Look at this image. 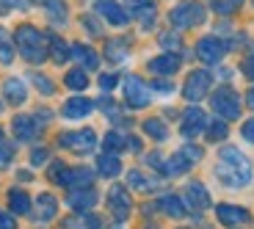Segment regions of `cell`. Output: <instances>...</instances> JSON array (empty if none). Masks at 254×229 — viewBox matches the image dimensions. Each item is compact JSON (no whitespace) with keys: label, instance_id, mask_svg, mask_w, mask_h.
<instances>
[{"label":"cell","instance_id":"30bf717a","mask_svg":"<svg viewBox=\"0 0 254 229\" xmlns=\"http://www.w3.org/2000/svg\"><path fill=\"white\" fill-rule=\"evenodd\" d=\"M207 121L210 119L199 108H188L183 114V121H180V133H183V138H196L199 133H204Z\"/></svg>","mask_w":254,"mask_h":229},{"label":"cell","instance_id":"6da1fadb","mask_svg":"<svg viewBox=\"0 0 254 229\" xmlns=\"http://www.w3.org/2000/svg\"><path fill=\"white\" fill-rule=\"evenodd\" d=\"M216 177L221 179L224 188H246L254 179V169L249 163V158L238 147H224L218 152Z\"/></svg>","mask_w":254,"mask_h":229},{"label":"cell","instance_id":"d4e9b609","mask_svg":"<svg viewBox=\"0 0 254 229\" xmlns=\"http://www.w3.org/2000/svg\"><path fill=\"white\" fill-rule=\"evenodd\" d=\"M127 50H130V42L127 39H111L108 45H105V58L114 61V64H122L127 58Z\"/></svg>","mask_w":254,"mask_h":229},{"label":"cell","instance_id":"cb8c5ba5","mask_svg":"<svg viewBox=\"0 0 254 229\" xmlns=\"http://www.w3.org/2000/svg\"><path fill=\"white\" fill-rule=\"evenodd\" d=\"M8 207H11V213H17V216H28V213H31V196H28L25 191L14 188V191H8Z\"/></svg>","mask_w":254,"mask_h":229},{"label":"cell","instance_id":"681fc988","mask_svg":"<svg viewBox=\"0 0 254 229\" xmlns=\"http://www.w3.org/2000/svg\"><path fill=\"white\" fill-rule=\"evenodd\" d=\"M0 229H17V221H14V216H8L6 210H0Z\"/></svg>","mask_w":254,"mask_h":229},{"label":"cell","instance_id":"9c48e42d","mask_svg":"<svg viewBox=\"0 0 254 229\" xmlns=\"http://www.w3.org/2000/svg\"><path fill=\"white\" fill-rule=\"evenodd\" d=\"M196 56L202 58L204 64H218L227 56V45L218 36H204V39H199V45H196Z\"/></svg>","mask_w":254,"mask_h":229},{"label":"cell","instance_id":"d6a6232c","mask_svg":"<svg viewBox=\"0 0 254 229\" xmlns=\"http://www.w3.org/2000/svg\"><path fill=\"white\" fill-rule=\"evenodd\" d=\"M66 227H75V229H100L102 221H100V216H94V213H83L80 218H72Z\"/></svg>","mask_w":254,"mask_h":229},{"label":"cell","instance_id":"5bb4252c","mask_svg":"<svg viewBox=\"0 0 254 229\" xmlns=\"http://www.w3.org/2000/svg\"><path fill=\"white\" fill-rule=\"evenodd\" d=\"M66 204L77 213H89L91 207L97 204V191L94 188H77V191H69L66 196Z\"/></svg>","mask_w":254,"mask_h":229},{"label":"cell","instance_id":"f1b7e54d","mask_svg":"<svg viewBox=\"0 0 254 229\" xmlns=\"http://www.w3.org/2000/svg\"><path fill=\"white\" fill-rule=\"evenodd\" d=\"M204 133H207V141H224L229 133V124L224 119H210L207 127H204Z\"/></svg>","mask_w":254,"mask_h":229},{"label":"cell","instance_id":"8992f818","mask_svg":"<svg viewBox=\"0 0 254 229\" xmlns=\"http://www.w3.org/2000/svg\"><path fill=\"white\" fill-rule=\"evenodd\" d=\"M210 86H213V75H210L207 69H193L188 75V80H185V86H183V97L188 102H199V100L207 97Z\"/></svg>","mask_w":254,"mask_h":229},{"label":"cell","instance_id":"2e32d148","mask_svg":"<svg viewBox=\"0 0 254 229\" xmlns=\"http://www.w3.org/2000/svg\"><path fill=\"white\" fill-rule=\"evenodd\" d=\"M91 182H94V172H91V169H66V172H64V179H61V185L69 188V191L91 188Z\"/></svg>","mask_w":254,"mask_h":229},{"label":"cell","instance_id":"1f68e13d","mask_svg":"<svg viewBox=\"0 0 254 229\" xmlns=\"http://www.w3.org/2000/svg\"><path fill=\"white\" fill-rule=\"evenodd\" d=\"M135 17L141 19V28L149 31V28L155 25V19H158V8H155V3L149 0V3H144L141 8H135Z\"/></svg>","mask_w":254,"mask_h":229},{"label":"cell","instance_id":"f6af8a7d","mask_svg":"<svg viewBox=\"0 0 254 229\" xmlns=\"http://www.w3.org/2000/svg\"><path fill=\"white\" fill-rule=\"evenodd\" d=\"M83 25L89 28V33H91V36H100V33H102V25L97 22L94 17H91V14H86V17H83Z\"/></svg>","mask_w":254,"mask_h":229},{"label":"cell","instance_id":"7dc6e473","mask_svg":"<svg viewBox=\"0 0 254 229\" xmlns=\"http://www.w3.org/2000/svg\"><path fill=\"white\" fill-rule=\"evenodd\" d=\"M146 163L152 166V169H158V172H163V174H166V163H163V158H160L158 152H152V155H146Z\"/></svg>","mask_w":254,"mask_h":229},{"label":"cell","instance_id":"f907efd6","mask_svg":"<svg viewBox=\"0 0 254 229\" xmlns=\"http://www.w3.org/2000/svg\"><path fill=\"white\" fill-rule=\"evenodd\" d=\"M152 89H155V91H163V94H169L174 86H172L169 80H155V83H152Z\"/></svg>","mask_w":254,"mask_h":229},{"label":"cell","instance_id":"c3c4849f","mask_svg":"<svg viewBox=\"0 0 254 229\" xmlns=\"http://www.w3.org/2000/svg\"><path fill=\"white\" fill-rule=\"evenodd\" d=\"M50 158V152L47 149H33V155H31V163L33 166H45V160Z\"/></svg>","mask_w":254,"mask_h":229},{"label":"cell","instance_id":"44dd1931","mask_svg":"<svg viewBox=\"0 0 254 229\" xmlns=\"http://www.w3.org/2000/svg\"><path fill=\"white\" fill-rule=\"evenodd\" d=\"M158 207L166 213V216H172V218H183L185 213V202L177 196V193H166V196H160V202H158Z\"/></svg>","mask_w":254,"mask_h":229},{"label":"cell","instance_id":"277c9868","mask_svg":"<svg viewBox=\"0 0 254 229\" xmlns=\"http://www.w3.org/2000/svg\"><path fill=\"white\" fill-rule=\"evenodd\" d=\"M210 105H213V111H216L224 121H232V119L241 116V97L229 89V86H221L216 94L210 97Z\"/></svg>","mask_w":254,"mask_h":229},{"label":"cell","instance_id":"f5cc1de1","mask_svg":"<svg viewBox=\"0 0 254 229\" xmlns=\"http://www.w3.org/2000/svg\"><path fill=\"white\" fill-rule=\"evenodd\" d=\"M127 149H133V152H141V141L135 135H127Z\"/></svg>","mask_w":254,"mask_h":229},{"label":"cell","instance_id":"e0dca14e","mask_svg":"<svg viewBox=\"0 0 254 229\" xmlns=\"http://www.w3.org/2000/svg\"><path fill=\"white\" fill-rule=\"evenodd\" d=\"M185 204H188L190 210H196V213L207 210V207H210V193H207V188H204L202 182H190L188 188H185Z\"/></svg>","mask_w":254,"mask_h":229},{"label":"cell","instance_id":"ffe728a7","mask_svg":"<svg viewBox=\"0 0 254 229\" xmlns=\"http://www.w3.org/2000/svg\"><path fill=\"white\" fill-rule=\"evenodd\" d=\"M36 204H39L36 221H53V218H56V213H58V202H56V196H53V193H39Z\"/></svg>","mask_w":254,"mask_h":229},{"label":"cell","instance_id":"816d5d0a","mask_svg":"<svg viewBox=\"0 0 254 229\" xmlns=\"http://www.w3.org/2000/svg\"><path fill=\"white\" fill-rule=\"evenodd\" d=\"M243 72H246L249 80H254V58H246V61H243Z\"/></svg>","mask_w":254,"mask_h":229},{"label":"cell","instance_id":"7a4b0ae2","mask_svg":"<svg viewBox=\"0 0 254 229\" xmlns=\"http://www.w3.org/2000/svg\"><path fill=\"white\" fill-rule=\"evenodd\" d=\"M14 39H17V47H19V53H22V58H25L28 64H42L47 58L45 36H42L33 25H19Z\"/></svg>","mask_w":254,"mask_h":229},{"label":"cell","instance_id":"6f0895ef","mask_svg":"<svg viewBox=\"0 0 254 229\" xmlns=\"http://www.w3.org/2000/svg\"><path fill=\"white\" fill-rule=\"evenodd\" d=\"M0 141H3V130H0Z\"/></svg>","mask_w":254,"mask_h":229},{"label":"cell","instance_id":"7bdbcfd3","mask_svg":"<svg viewBox=\"0 0 254 229\" xmlns=\"http://www.w3.org/2000/svg\"><path fill=\"white\" fill-rule=\"evenodd\" d=\"M64 172H66V163H61V160H56V163L50 166V179L56 185H61V179H64Z\"/></svg>","mask_w":254,"mask_h":229},{"label":"cell","instance_id":"74e56055","mask_svg":"<svg viewBox=\"0 0 254 229\" xmlns=\"http://www.w3.org/2000/svg\"><path fill=\"white\" fill-rule=\"evenodd\" d=\"M180 152H183V158L188 160L190 166L202 160V147H196V144H190V141H185L183 147H180Z\"/></svg>","mask_w":254,"mask_h":229},{"label":"cell","instance_id":"8d00e7d4","mask_svg":"<svg viewBox=\"0 0 254 229\" xmlns=\"http://www.w3.org/2000/svg\"><path fill=\"white\" fill-rule=\"evenodd\" d=\"M0 61L3 64H11L14 61V47H11V39H8V33L0 28Z\"/></svg>","mask_w":254,"mask_h":229},{"label":"cell","instance_id":"484cf974","mask_svg":"<svg viewBox=\"0 0 254 229\" xmlns=\"http://www.w3.org/2000/svg\"><path fill=\"white\" fill-rule=\"evenodd\" d=\"M50 53H53V61H56V64H66L72 58V47L66 45L61 36H50Z\"/></svg>","mask_w":254,"mask_h":229},{"label":"cell","instance_id":"603a6c76","mask_svg":"<svg viewBox=\"0 0 254 229\" xmlns=\"http://www.w3.org/2000/svg\"><path fill=\"white\" fill-rule=\"evenodd\" d=\"M72 58L80 61L83 69H97V66H100V56L86 45H72Z\"/></svg>","mask_w":254,"mask_h":229},{"label":"cell","instance_id":"836d02e7","mask_svg":"<svg viewBox=\"0 0 254 229\" xmlns=\"http://www.w3.org/2000/svg\"><path fill=\"white\" fill-rule=\"evenodd\" d=\"M102 144H105V149H108L111 155H116V152H122V149H127V138L122 133H116V130H111L108 135H105V141H102Z\"/></svg>","mask_w":254,"mask_h":229},{"label":"cell","instance_id":"d6986e66","mask_svg":"<svg viewBox=\"0 0 254 229\" xmlns=\"http://www.w3.org/2000/svg\"><path fill=\"white\" fill-rule=\"evenodd\" d=\"M3 94H6L8 105H22V102L28 100V89L19 77H8V80L3 83Z\"/></svg>","mask_w":254,"mask_h":229},{"label":"cell","instance_id":"e575fe53","mask_svg":"<svg viewBox=\"0 0 254 229\" xmlns=\"http://www.w3.org/2000/svg\"><path fill=\"white\" fill-rule=\"evenodd\" d=\"M47 17H50L56 25L66 22V6H64V0H47Z\"/></svg>","mask_w":254,"mask_h":229},{"label":"cell","instance_id":"5b68a950","mask_svg":"<svg viewBox=\"0 0 254 229\" xmlns=\"http://www.w3.org/2000/svg\"><path fill=\"white\" fill-rule=\"evenodd\" d=\"M58 144H61L64 149L75 152V155H89L91 149L97 147V133L91 127L72 130V133H61L58 135Z\"/></svg>","mask_w":254,"mask_h":229},{"label":"cell","instance_id":"ba28073f","mask_svg":"<svg viewBox=\"0 0 254 229\" xmlns=\"http://www.w3.org/2000/svg\"><path fill=\"white\" fill-rule=\"evenodd\" d=\"M125 100L130 108H146L149 102H152V91H149V86H146L141 77L130 75L125 80Z\"/></svg>","mask_w":254,"mask_h":229},{"label":"cell","instance_id":"680465c9","mask_svg":"<svg viewBox=\"0 0 254 229\" xmlns=\"http://www.w3.org/2000/svg\"><path fill=\"white\" fill-rule=\"evenodd\" d=\"M0 111H3V102H0Z\"/></svg>","mask_w":254,"mask_h":229},{"label":"cell","instance_id":"7402d4cb","mask_svg":"<svg viewBox=\"0 0 254 229\" xmlns=\"http://www.w3.org/2000/svg\"><path fill=\"white\" fill-rule=\"evenodd\" d=\"M119 172H122L119 155L105 152V155H100V158H97V174H102V177H116Z\"/></svg>","mask_w":254,"mask_h":229},{"label":"cell","instance_id":"4316f807","mask_svg":"<svg viewBox=\"0 0 254 229\" xmlns=\"http://www.w3.org/2000/svg\"><path fill=\"white\" fill-rule=\"evenodd\" d=\"M127 182L133 185L135 191H144V193H146V191H155V188H158V182H155L152 177H146L144 172H138V169L127 174Z\"/></svg>","mask_w":254,"mask_h":229},{"label":"cell","instance_id":"83f0119b","mask_svg":"<svg viewBox=\"0 0 254 229\" xmlns=\"http://www.w3.org/2000/svg\"><path fill=\"white\" fill-rule=\"evenodd\" d=\"M144 133L155 141H166L169 138V127H166L163 119H146L144 121Z\"/></svg>","mask_w":254,"mask_h":229},{"label":"cell","instance_id":"7c38bea8","mask_svg":"<svg viewBox=\"0 0 254 229\" xmlns=\"http://www.w3.org/2000/svg\"><path fill=\"white\" fill-rule=\"evenodd\" d=\"M91 108H94V102L89 100V97H69V100L64 102V108H61V114H64V119H86V116L91 114Z\"/></svg>","mask_w":254,"mask_h":229},{"label":"cell","instance_id":"bcb514c9","mask_svg":"<svg viewBox=\"0 0 254 229\" xmlns=\"http://www.w3.org/2000/svg\"><path fill=\"white\" fill-rule=\"evenodd\" d=\"M241 135H243V138L249 141V144H254V116H252V119H246V121H243V127H241Z\"/></svg>","mask_w":254,"mask_h":229},{"label":"cell","instance_id":"f35d334b","mask_svg":"<svg viewBox=\"0 0 254 229\" xmlns=\"http://www.w3.org/2000/svg\"><path fill=\"white\" fill-rule=\"evenodd\" d=\"M100 108L105 111V114H108L114 121H125V116L119 114V108H116V102L111 100V97H102V100H100Z\"/></svg>","mask_w":254,"mask_h":229},{"label":"cell","instance_id":"b9f144b4","mask_svg":"<svg viewBox=\"0 0 254 229\" xmlns=\"http://www.w3.org/2000/svg\"><path fill=\"white\" fill-rule=\"evenodd\" d=\"M11 158H14V147L0 141V169H6V166L11 163Z\"/></svg>","mask_w":254,"mask_h":229},{"label":"cell","instance_id":"d590c367","mask_svg":"<svg viewBox=\"0 0 254 229\" xmlns=\"http://www.w3.org/2000/svg\"><path fill=\"white\" fill-rule=\"evenodd\" d=\"M207 3L216 14H232L243 6V0H207Z\"/></svg>","mask_w":254,"mask_h":229},{"label":"cell","instance_id":"8fae6325","mask_svg":"<svg viewBox=\"0 0 254 229\" xmlns=\"http://www.w3.org/2000/svg\"><path fill=\"white\" fill-rule=\"evenodd\" d=\"M94 8H97V14H100V17H105L111 25H116V28H122V25H127V22H130V14H127L125 8L116 3V0H100Z\"/></svg>","mask_w":254,"mask_h":229},{"label":"cell","instance_id":"4fadbf2b","mask_svg":"<svg viewBox=\"0 0 254 229\" xmlns=\"http://www.w3.org/2000/svg\"><path fill=\"white\" fill-rule=\"evenodd\" d=\"M216 216H218V221L224 224V227H241V224H246L249 218V213L243 210V207H238V204H218L216 207Z\"/></svg>","mask_w":254,"mask_h":229},{"label":"cell","instance_id":"60d3db41","mask_svg":"<svg viewBox=\"0 0 254 229\" xmlns=\"http://www.w3.org/2000/svg\"><path fill=\"white\" fill-rule=\"evenodd\" d=\"M160 45H163V47H166V50H169V53H177L183 42H180L177 31H174V33H163V36H160Z\"/></svg>","mask_w":254,"mask_h":229},{"label":"cell","instance_id":"ab89813d","mask_svg":"<svg viewBox=\"0 0 254 229\" xmlns=\"http://www.w3.org/2000/svg\"><path fill=\"white\" fill-rule=\"evenodd\" d=\"M31 80L36 83V89L42 91V94H47V97H50L53 91H56V86H53V80H47V77H45V75H39V72H33V75H31Z\"/></svg>","mask_w":254,"mask_h":229},{"label":"cell","instance_id":"91938a15","mask_svg":"<svg viewBox=\"0 0 254 229\" xmlns=\"http://www.w3.org/2000/svg\"><path fill=\"white\" fill-rule=\"evenodd\" d=\"M146 229H155V227H146Z\"/></svg>","mask_w":254,"mask_h":229},{"label":"cell","instance_id":"ac0fdd59","mask_svg":"<svg viewBox=\"0 0 254 229\" xmlns=\"http://www.w3.org/2000/svg\"><path fill=\"white\" fill-rule=\"evenodd\" d=\"M11 127H14V135L19 141H33L39 135V130H42V124H39L36 116H17Z\"/></svg>","mask_w":254,"mask_h":229},{"label":"cell","instance_id":"11a10c76","mask_svg":"<svg viewBox=\"0 0 254 229\" xmlns=\"http://www.w3.org/2000/svg\"><path fill=\"white\" fill-rule=\"evenodd\" d=\"M246 102H249V108H254V89H249V94H246Z\"/></svg>","mask_w":254,"mask_h":229},{"label":"cell","instance_id":"3957f363","mask_svg":"<svg viewBox=\"0 0 254 229\" xmlns=\"http://www.w3.org/2000/svg\"><path fill=\"white\" fill-rule=\"evenodd\" d=\"M204 17H207V8H204L199 0H185V3H177V6L172 8V14H169V19H172V25L177 28V31H188V28L202 25Z\"/></svg>","mask_w":254,"mask_h":229},{"label":"cell","instance_id":"4dcf8cb0","mask_svg":"<svg viewBox=\"0 0 254 229\" xmlns=\"http://www.w3.org/2000/svg\"><path fill=\"white\" fill-rule=\"evenodd\" d=\"M188 169H190V163L183 158V152H180V149L169 160H166V174H169V177H174V174H185Z\"/></svg>","mask_w":254,"mask_h":229},{"label":"cell","instance_id":"f546056e","mask_svg":"<svg viewBox=\"0 0 254 229\" xmlns=\"http://www.w3.org/2000/svg\"><path fill=\"white\" fill-rule=\"evenodd\" d=\"M64 83H66V89H72V91H83L89 86V75H86V69H72V72H66Z\"/></svg>","mask_w":254,"mask_h":229},{"label":"cell","instance_id":"9f6ffc18","mask_svg":"<svg viewBox=\"0 0 254 229\" xmlns=\"http://www.w3.org/2000/svg\"><path fill=\"white\" fill-rule=\"evenodd\" d=\"M6 3H11V6H28V0H6Z\"/></svg>","mask_w":254,"mask_h":229},{"label":"cell","instance_id":"9a60e30c","mask_svg":"<svg viewBox=\"0 0 254 229\" xmlns=\"http://www.w3.org/2000/svg\"><path fill=\"white\" fill-rule=\"evenodd\" d=\"M180 64H183V58L177 56V53H163V56H158V58H152V61H149V72H152V75H174V72L180 69Z\"/></svg>","mask_w":254,"mask_h":229},{"label":"cell","instance_id":"52a82bcc","mask_svg":"<svg viewBox=\"0 0 254 229\" xmlns=\"http://www.w3.org/2000/svg\"><path fill=\"white\" fill-rule=\"evenodd\" d=\"M108 207H111V216H114L116 221H127V218H130V213H133V199H130L125 185H111Z\"/></svg>","mask_w":254,"mask_h":229},{"label":"cell","instance_id":"db71d44e","mask_svg":"<svg viewBox=\"0 0 254 229\" xmlns=\"http://www.w3.org/2000/svg\"><path fill=\"white\" fill-rule=\"evenodd\" d=\"M144 3H149V0H127V6L133 8V11H135V8H141Z\"/></svg>","mask_w":254,"mask_h":229},{"label":"cell","instance_id":"ee69618b","mask_svg":"<svg viewBox=\"0 0 254 229\" xmlns=\"http://www.w3.org/2000/svg\"><path fill=\"white\" fill-rule=\"evenodd\" d=\"M116 83H119V75H111V72H108V75L100 77V89H102V91H114Z\"/></svg>","mask_w":254,"mask_h":229}]
</instances>
